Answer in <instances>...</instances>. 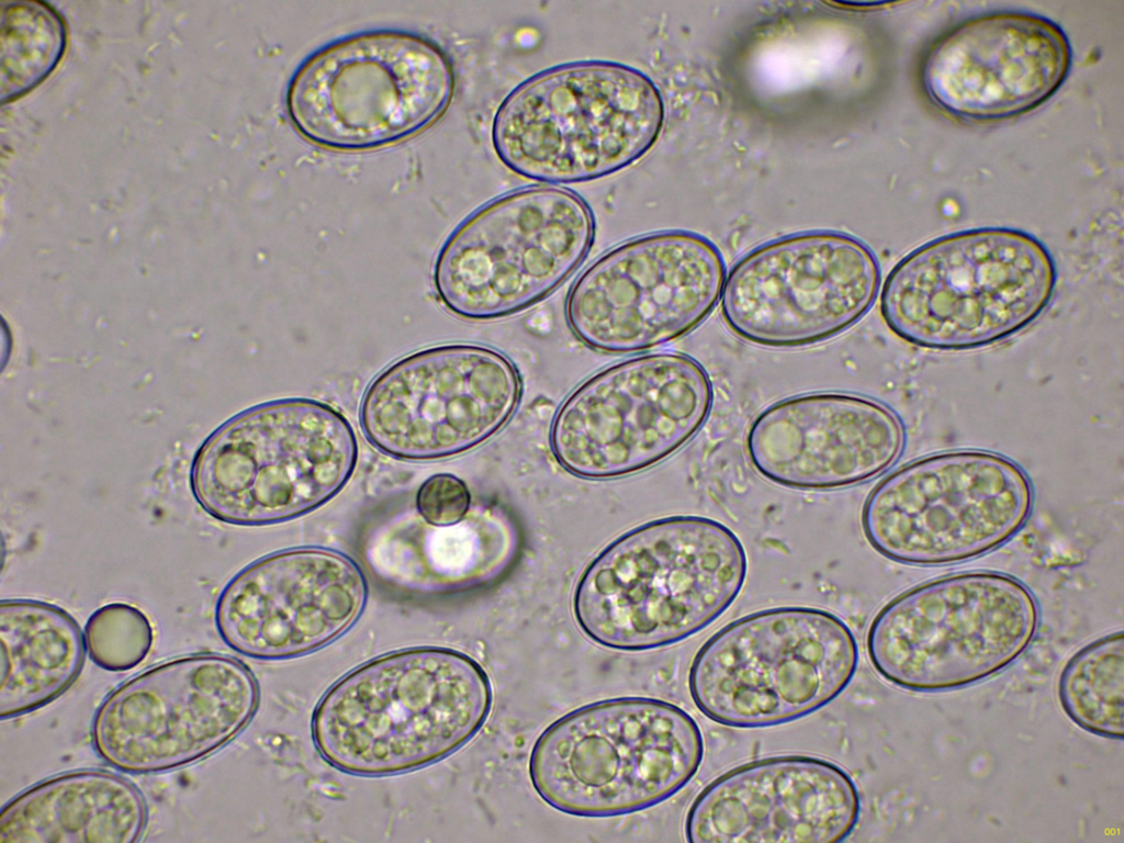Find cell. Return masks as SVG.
<instances>
[{"label":"cell","mask_w":1124,"mask_h":843,"mask_svg":"<svg viewBox=\"0 0 1124 843\" xmlns=\"http://www.w3.org/2000/svg\"><path fill=\"white\" fill-rule=\"evenodd\" d=\"M493 707L485 668L464 652L417 647L353 668L312 716L321 756L357 776L383 777L435 764L465 746Z\"/></svg>","instance_id":"1"},{"label":"cell","mask_w":1124,"mask_h":843,"mask_svg":"<svg viewBox=\"0 0 1124 843\" xmlns=\"http://www.w3.org/2000/svg\"><path fill=\"white\" fill-rule=\"evenodd\" d=\"M748 574L739 537L701 516L641 525L605 548L580 576L572 611L582 633L616 651L668 647L716 621Z\"/></svg>","instance_id":"2"},{"label":"cell","mask_w":1124,"mask_h":843,"mask_svg":"<svg viewBox=\"0 0 1124 843\" xmlns=\"http://www.w3.org/2000/svg\"><path fill=\"white\" fill-rule=\"evenodd\" d=\"M1056 282L1054 259L1034 236L1000 227L963 231L918 247L890 270L880 314L914 346L976 349L1036 321Z\"/></svg>","instance_id":"3"},{"label":"cell","mask_w":1124,"mask_h":843,"mask_svg":"<svg viewBox=\"0 0 1124 843\" xmlns=\"http://www.w3.org/2000/svg\"><path fill=\"white\" fill-rule=\"evenodd\" d=\"M705 755L697 721L679 706L625 696L581 706L536 739L528 776L537 796L572 817L612 818L681 791Z\"/></svg>","instance_id":"4"},{"label":"cell","mask_w":1124,"mask_h":843,"mask_svg":"<svg viewBox=\"0 0 1124 843\" xmlns=\"http://www.w3.org/2000/svg\"><path fill=\"white\" fill-rule=\"evenodd\" d=\"M665 108L656 85L619 63L543 70L497 108L491 139L514 173L547 184L587 182L640 160L656 143Z\"/></svg>","instance_id":"5"},{"label":"cell","mask_w":1124,"mask_h":843,"mask_svg":"<svg viewBox=\"0 0 1124 843\" xmlns=\"http://www.w3.org/2000/svg\"><path fill=\"white\" fill-rule=\"evenodd\" d=\"M357 460V436L342 413L312 398H280L217 428L194 454L190 486L213 518L266 526L326 504L347 484Z\"/></svg>","instance_id":"6"},{"label":"cell","mask_w":1124,"mask_h":843,"mask_svg":"<svg viewBox=\"0 0 1124 843\" xmlns=\"http://www.w3.org/2000/svg\"><path fill=\"white\" fill-rule=\"evenodd\" d=\"M859 649L838 615L782 606L740 617L713 633L688 671L702 716L734 729H764L808 717L853 681Z\"/></svg>","instance_id":"7"},{"label":"cell","mask_w":1124,"mask_h":843,"mask_svg":"<svg viewBox=\"0 0 1124 843\" xmlns=\"http://www.w3.org/2000/svg\"><path fill=\"white\" fill-rule=\"evenodd\" d=\"M1039 609L1021 581L999 572L941 576L892 597L872 619L874 670L911 692L937 693L998 674L1029 648Z\"/></svg>","instance_id":"8"},{"label":"cell","mask_w":1124,"mask_h":843,"mask_svg":"<svg viewBox=\"0 0 1124 843\" xmlns=\"http://www.w3.org/2000/svg\"><path fill=\"white\" fill-rule=\"evenodd\" d=\"M595 231L589 205L569 189L532 186L508 192L449 235L434 263V290L459 318L512 316L550 295L578 269Z\"/></svg>","instance_id":"9"},{"label":"cell","mask_w":1124,"mask_h":843,"mask_svg":"<svg viewBox=\"0 0 1124 843\" xmlns=\"http://www.w3.org/2000/svg\"><path fill=\"white\" fill-rule=\"evenodd\" d=\"M454 89L452 64L439 46L417 35L378 31L339 40L308 57L290 82L286 110L313 144L366 150L430 126Z\"/></svg>","instance_id":"10"},{"label":"cell","mask_w":1124,"mask_h":843,"mask_svg":"<svg viewBox=\"0 0 1124 843\" xmlns=\"http://www.w3.org/2000/svg\"><path fill=\"white\" fill-rule=\"evenodd\" d=\"M1034 493L1025 471L991 451L962 449L910 461L867 495L861 525L869 546L909 565H945L986 554L1027 521Z\"/></svg>","instance_id":"11"},{"label":"cell","mask_w":1124,"mask_h":843,"mask_svg":"<svg viewBox=\"0 0 1124 843\" xmlns=\"http://www.w3.org/2000/svg\"><path fill=\"white\" fill-rule=\"evenodd\" d=\"M713 389L704 367L678 352L638 356L580 384L550 430L554 458L567 472L610 479L653 465L704 426Z\"/></svg>","instance_id":"12"},{"label":"cell","mask_w":1124,"mask_h":843,"mask_svg":"<svg viewBox=\"0 0 1124 843\" xmlns=\"http://www.w3.org/2000/svg\"><path fill=\"white\" fill-rule=\"evenodd\" d=\"M259 705V687L240 661L196 653L160 662L112 690L97 709V754L131 774L195 763L234 740Z\"/></svg>","instance_id":"13"},{"label":"cell","mask_w":1124,"mask_h":843,"mask_svg":"<svg viewBox=\"0 0 1124 843\" xmlns=\"http://www.w3.org/2000/svg\"><path fill=\"white\" fill-rule=\"evenodd\" d=\"M723 258L683 231L629 239L592 262L571 286L567 326L598 352L625 355L672 342L697 328L720 301Z\"/></svg>","instance_id":"14"},{"label":"cell","mask_w":1124,"mask_h":843,"mask_svg":"<svg viewBox=\"0 0 1124 843\" xmlns=\"http://www.w3.org/2000/svg\"><path fill=\"white\" fill-rule=\"evenodd\" d=\"M518 369L501 351L448 344L401 358L366 389L359 423L379 451L434 460L468 451L495 435L515 413Z\"/></svg>","instance_id":"15"},{"label":"cell","mask_w":1124,"mask_h":843,"mask_svg":"<svg viewBox=\"0 0 1124 843\" xmlns=\"http://www.w3.org/2000/svg\"><path fill=\"white\" fill-rule=\"evenodd\" d=\"M880 286L874 252L834 232L783 237L751 250L726 274L720 310L740 339L797 348L835 337L873 306Z\"/></svg>","instance_id":"16"},{"label":"cell","mask_w":1124,"mask_h":843,"mask_svg":"<svg viewBox=\"0 0 1124 843\" xmlns=\"http://www.w3.org/2000/svg\"><path fill=\"white\" fill-rule=\"evenodd\" d=\"M368 583L348 555L324 547L281 550L250 563L223 588L214 619L222 640L257 660L324 648L361 617Z\"/></svg>","instance_id":"17"},{"label":"cell","mask_w":1124,"mask_h":843,"mask_svg":"<svg viewBox=\"0 0 1124 843\" xmlns=\"http://www.w3.org/2000/svg\"><path fill=\"white\" fill-rule=\"evenodd\" d=\"M1070 65L1069 41L1056 23L1003 11L968 19L938 37L924 56L921 82L942 113L993 123L1045 103Z\"/></svg>","instance_id":"18"},{"label":"cell","mask_w":1124,"mask_h":843,"mask_svg":"<svg viewBox=\"0 0 1124 843\" xmlns=\"http://www.w3.org/2000/svg\"><path fill=\"white\" fill-rule=\"evenodd\" d=\"M852 776L829 760L773 755L732 767L708 783L686 813L690 843H835L861 816Z\"/></svg>","instance_id":"19"},{"label":"cell","mask_w":1124,"mask_h":843,"mask_svg":"<svg viewBox=\"0 0 1124 843\" xmlns=\"http://www.w3.org/2000/svg\"><path fill=\"white\" fill-rule=\"evenodd\" d=\"M904 447L885 404L859 394L813 392L780 400L752 422L746 450L761 476L796 490H834L888 470Z\"/></svg>","instance_id":"20"},{"label":"cell","mask_w":1124,"mask_h":843,"mask_svg":"<svg viewBox=\"0 0 1124 843\" xmlns=\"http://www.w3.org/2000/svg\"><path fill=\"white\" fill-rule=\"evenodd\" d=\"M146 823L144 797L132 783L103 769H79L8 802L0 813V843H133Z\"/></svg>","instance_id":"21"},{"label":"cell","mask_w":1124,"mask_h":843,"mask_svg":"<svg viewBox=\"0 0 1124 843\" xmlns=\"http://www.w3.org/2000/svg\"><path fill=\"white\" fill-rule=\"evenodd\" d=\"M0 717L36 710L66 692L86 656L77 621L56 605L34 599L0 604Z\"/></svg>","instance_id":"22"},{"label":"cell","mask_w":1124,"mask_h":843,"mask_svg":"<svg viewBox=\"0 0 1124 843\" xmlns=\"http://www.w3.org/2000/svg\"><path fill=\"white\" fill-rule=\"evenodd\" d=\"M1064 713L1080 729L1111 740L1124 735V634L1113 632L1078 650L1057 683Z\"/></svg>","instance_id":"23"},{"label":"cell","mask_w":1124,"mask_h":843,"mask_svg":"<svg viewBox=\"0 0 1124 843\" xmlns=\"http://www.w3.org/2000/svg\"><path fill=\"white\" fill-rule=\"evenodd\" d=\"M1 95H20L43 80L65 45L60 19L45 5L14 3L1 18Z\"/></svg>","instance_id":"24"},{"label":"cell","mask_w":1124,"mask_h":843,"mask_svg":"<svg viewBox=\"0 0 1124 843\" xmlns=\"http://www.w3.org/2000/svg\"><path fill=\"white\" fill-rule=\"evenodd\" d=\"M83 636L89 657L99 667L112 672L128 671L140 664L154 641L148 617L124 603L97 609L89 617Z\"/></svg>","instance_id":"25"},{"label":"cell","mask_w":1124,"mask_h":843,"mask_svg":"<svg viewBox=\"0 0 1124 843\" xmlns=\"http://www.w3.org/2000/svg\"><path fill=\"white\" fill-rule=\"evenodd\" d=\"M419 517L431 527L454 526L471 509V494L465 483L450 473H437L425 480L416 494Z\"/></svg>","instance_id":"26"}]
</instances>
